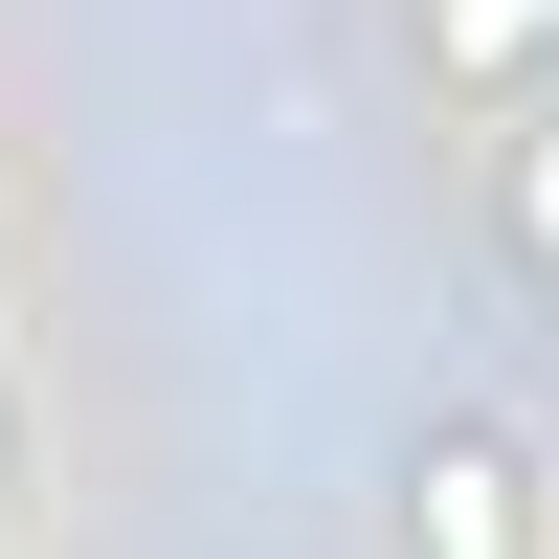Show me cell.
I'll return each instance as SVG.
<instances>
[{
    "instance_id": "cell-1",
    "label": "cell",
    "mask_w": 559,
    "mask_h": 559,
    "mask_svg": "<svg viewBox=\"0 0 559 559\" xmlns=\"http://www.w3.org/2000/svg\"><path fill=\"white\" fill-rule=\"evenodd\" d=\"M403 559H559V492L492 403H426L403 426Z\"/></svg>"
},
{
    "instance_id": "cell-2",
    "label": "cell",
    "mask_w": 559,
    "mask_h": 559,
    "mask_svg": "<svg viewBox=\"0 0 559 559\" xmlns=\"http://www.w3.org/2000/svg\"><path fill=\"white\" fill-rule=\"evenodd\" d=\"M426 68L448 90H537L559 68V0H426Z\"/></svg>"
},
{
    "instance_id": "cell-3",
    "label": "cell",
    "mask_w": 559,
    "mask_h": 559,
    "mask_svg": "<svg viewBox=\"0 0 559 559\" xmlns=\"http://www.w3.org/2000/svg\"><path fill=\"white\" fill-rule=\"evenodd\" d=\"M515 224H537V247H559V134H515Z\"/></svg>"
},
{
    "instance_id": "cell-4",
    "label": "cell",
    "mask_w": 559,
    "mask_h": 559,
    "mask_svg": "<svg viewBox=\"0 0 559 559\" xmlns=\"http://www.w3.org/2000/svg\"><path fill=\"white\" fill-rule=\"evenodd\" d=\"M0 492H23V403H0Z\"/></svg>"
}]
</instances>
